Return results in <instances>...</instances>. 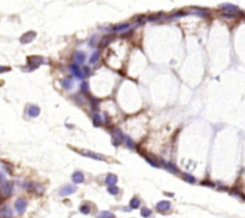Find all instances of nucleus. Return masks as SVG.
Here are the masks:
<instances>
[{
  "instance_id": "473e14b6",
  "label": "nucleus",
  "mask_w": 245,
  "mask_h": 218,
  "mask_svg": "<svg viewBox=\"0 0 245 218\" xmlns=\"http://www.w3.org/2000/svg\"><path fill=\"white\" fill-rule=\"evenodd\" d=\"M183 16H185V13L181 11V12H177V13H173L172 16H170V18L171 19H173V18H179V17H183Z\"/></svg>"
},
{
  "instance_id": "2eb2a0df",
  "label": "nucleus",
  "mask_w": 245,
  "mask_h": 218,
  "mask_svg": "<svg viewBox=\"0 0 245 218\" xmlns=\"http://www.w3.org/2000/svg\"><path fill=\"white\" fill-rule=\"evenodd\" d=\"M117 181H118V177H117L115 175H113V174L107 175V177L105 179V182H106V185H108V186H115Z\"/></svg>"
},
{
  "instance_id": "1a4fd4ad",
  "label": "nucleus",
  "mask_w": 245,
  "mask_h": 218,
  "mask_svg": "<svg viewBox=\"0 0 245 218\" xmlns=\"http://www.w3.org/2000/svg\"><path fill=\"white\" fill-rule=\"evenodd\" d=\"M28 115L30 116V117H36L40 115V108H38L37 106L35 104H31V106H29L28 107Z\"/></svg>"
},
{
  "instance_id": "dca6fc26",
  "label": "nucleus",
  "mask_w": 245,
  "mask_h": 218,
  "mask_svg": "<svg viewBox=\"0 0 245 218\" xmlns=\"http://www.w3.org/2000/svg\"><path fill=\"white\" fill-rule=\"evenodd\" d=\"M113 38H114L113 35H106V36H103L102 40H101V42H100V46H101L102 48H103V47H107V46H108V44L113 41Z\"/></svg>"
},
{
  "instance_id": "c756f323",
  "label": "nucleus",
  "mask_w": 245,
  "mask_h": 218,
  "mask_svg": "<svg viewBox=\"0 0 245 218\" xmlns=\"http://www.w3.org/2000/svg\"><path fill=\"white\" fill-rule=\"evenodd\" d=\"M81 87H82V91H83V94H89V84H88V82L87 81H83L82 82V85H81Z\"/></svg>"
},
{
  "instance_id": "2f4dec72",
  "label": "nucleus",
  "mask_w": 245,
  "mask_h": 218,
  "mask_svg": "<svg viewBox=\"0 0 245 218\" xmlns=\"http://www.w3.org/2000/svg\"><path fill=\"white\" fill-rule=\"evenodd\" d=\"M89 74H90V70H89V67L84 66V67H83V70H82V76H83V78H84V77H88Z\"/></svg>"
},
{
  "instance_id": "20e7f679",
  "label": "nucleus",
  "mask_w": 245,
  "mask_h": 218,
  "mask_svg": "<svg viewBox=\"0 0 245 218\" xmlns=\"http://www.w3.org/2000/svg\"><path fill=\"white\" fill-rule=\"evenodd\" d=\"M36 37V33L35 31H28L25 34H23L19 38V42L22 44H27V43H30L31 41H34V38Z\"/></svg>"
},
{
  "instance_id": "9b49d317",
  "label": "nucleus",
  "mask_w": 245,
  "mask_h": 218,
  "mask_svg": "<svg viewBox=\"0 0 245 218\" xmlns=\"http://www.w3.org/2000/svg\"><path fill=\"white\" fill-rule=\"evenodd\" d=\"M0 218H12V211L10 207L3 206L0 209Z\"/></svg>"
},
{
  "instance_id": "c9c22d12",
  "label": "nucleus",
  "mask_w": 245,
  "mask_h": 218,
  "mask_svg": "<svg viewBox=\"0 0 245 218\" xmlns=\"http://www.w3.org/2000/svg\"><path fill=\"white\" fill-rule=\"evenodd\" d=\"M202 185H208V186H214L211 182H208V181H203L202 182Z\"/></svg>"
},
{
  "instance_id": "b1692460",
  "label": "nucleus",
  "mask_w": 245,
  "mask_h": 218,
  "mask_svg": "<svg viewBox=\"0 0 245 218\" xmlns=\"http://www.w3.org/2000/svg\"><path fill=\"white\" fill-rule=\"evenodd\" d=\"M97 218H114V215L110 211H101L97 215Z\"/></svg>"
},
{
  "instance_id": "7ed1b4c3",
  "label": "nucleus",
  "mask_w": 245,
  "mask_h": 218,
  "mask_svg": "<svg viewBox=\"0 0 245 218\" xmlns=\"http://www.w3.org/2000/svg\"><path fill=\"white\" fill-rule=\"evenodd\" d=\"M27 206H28V203H27V200L24 199V198H18V199L16 200V203H15V209H16V211L19 215L24 213Z\"/></svg>"
},
{
  "instance_id": "a878e982",
  "label": "nucleus",
  "mask_w": 245,
  "mask_h": 218,
  "mask_svg": "<svg viewBox=\"0 0 245 218\" xmlns=\"http://www.w3.org/2000/svg\"><path fill=\"white\" fill-rule=\"evenodd\" d=\"M141 215H142V217H144V218H148V217L151 216V210L148 209V207H142Z\"/></svg>"
},
{
  "instance_id": "c85d7f7f",
  "label": "nucleus",
  "mask_w": 245,
  "mask_h": 218,
  "mask_svg": "<svg viewBox=\"0 0 245 218\" xmlns=\"http://www.w3.org/2000/svg\"><path fill=\"white\" fill-rule=\"evenodd\" d=\"M124 143H125V144H126L127 146H129L130 149H135V147H136V146H135V143L132 142V139H131L130 137H126V135H125V139H124Z\"/></svg>"
},
{
  "instance_id": "f8f14e48",
  "label": "nucleus",
  "mask_w": 245,
  "mask_h": 218,
  "mask_svg": "<svg viewBox=\"0 0 245 218\" xmlns=\"http://www.w3.org/2000/svg\"><path fill=\"white\" fill-rule=\"evenodd\" d=\"M72 181L75 183H82V182H84V174L82 171H75L72 174Z\"/></svg>"
},
{
  "instance_id": "cd10ccee",
  "label": "nucleus",
  "mask_w": 245,
  "mask_h": 218,
  "mask_svg": "<svg viewBox=\"0 0 245 218\" xmlns=\"http://www.w3.org/2000/svg\"><path fill=\"white\" fill-rule=\"evenodd\" d=\"M108 193L112 195H118L119 194V187L117 186H110L108 187Z\"/></svg>"
},
{
  "instance_id": "6e6552de",
  "label": "nucleus",
  "mask_w": 245,
  "mask_h": 218,
  "mask_svg": "<svg viewBox=\"0 0 245 218\" xmlns=\"http://www.w3.org/2000/svg\"><path fill=\"white\" fill-rule=\"evenodd\" d=\"M220 8L223 10L225 12H232V13H236L239 11V7L236 5H232V4H222V5H220Z\"/></svg>"
},
{
  "instance_id": "423d86ee",
  "label": "nucleus",
  "mask_w": 245,
  "mask_h": 218,
  "mask_svg": "<svg viewBox=\"0 0 245 218\" xmlns=\"http://www.w3.org/2000/svg\"><path fill=\"white\" fill-rule=\"evenodd\" d=\"M76 191H77V187H76V186L66 185V186H64V187L60 188L59 195H60V196H67V195H70V194H73Z\"/></svg>"
},
{
  "instance_id": "a211bd4d",
  "label": "nucleus",
  "mask_w": 245,
  "mask_h": 218,
  "mask_svg": "<svg viewBox=\"0 0 245 218\" xmlns=\"http://www.w3.org/2000/svg\"><path fill=\"white\" fill-rule=\"evenodd\" d=\"M112 132H113V134H114V138H117V139L120 140V142H124L125 135L123 134V132L119 130V128H113Z\"/></svg>"
},
{
  "instance_id": "7c9ffc66",
  "label": "nucleus",
  "mask_w": 245,
  "mask_h": 218,
  "mask_svg": "<svg viewBox=\"0 0 245 218\" xmlns=\"http://www.w3.org/2000/svg\"><path fill=\"white\" fill-rule=\"evenodd\" d=\"M144 158H145V161L148 162V163H149L150 165H153L154 168H159V167H160V165H159V163H156V162H155L154 160H150V157H149V156H147V155H144Z\"/></svg>"
},
{
  "instance_id": "ddd939ff",
  "label": "nucleus",
  "mask_w": 245,
  "mask_h": 218,
  "mask_svg": "<svg viewBox=\"0 0 245 218\" xmlns=\"http://www.w3.org/2000/svg\"><path fill=\"white\" fill-rule=\"evenodd\" d=\"M161 163L163 164V167L167 169L168 171H171L172 174H178L179 173V170H178V168L175 167L174 164H172V163H170V162H166V161H161Z\"/></svg>"
},
{
  "instance_id": "4468645a",
  "label": "nucleus",
  "mask_w": 245,
  "mask_h": 218,
  "mask_svg": "<svg viewBox=\"0 0 245 218\" xmlns=\"http://www.w3.org/2000/svg\"><path fill=\"white\" fill-rule=\"evenodd\" d=\"M75 61H76V64L78 66H80L81 64H83L85 61V53H83V52H76L75 53Z\"/></svg>"
},
{
  "instance_id": "aec40b11",
  "label": "nucleus",
  "mask_w": 245,
  "mask_h": 218,
  "mask_svg": "<svg viewBox=\"0 0 245 218\" xmlns=\"http://www.w3.org/2000/svg\"><path fill=\"white\" fill-rule=\"evenodd\" d=\"M140 205H141L140 198L133 196L132 199H131V201H130V207H131V209H133V210H136V209H138V207H140Z\"/></svg>"
},
{
  "instance_id": "e433bc0d",
  "label": "nucleus",
  "mask_w": 245,
  "mask_h": 218,
  "mask_svg": "<svg viewBox=\"0 0 245 218\" xmlns=\"http://www.w3.org/2000/svg\"><path fill=\"white\" fill-rule=\"evenodd\" d=\"M0 182H4V175L0 173Z\"/></svg>"
},
{
  "instance_id": "39448f33",
  "label": "nucleus",
  "mask_w": 245,
  "mask_h": 218,
  "mask_svg": "<svg viewBox=\"0 0 245 218\" xmlns=\"http://www.w3.org/2000/svg\"><path fill=\"white\" fill-rule=\"evenodd\" d=\"M0 190H1L3 194L6 195V196H10L13 192V183L12 182H8V181H4L1 183V187H0Z\"/></svg>"
},
{
  "instance_id": "bb28decb",
  "label": "nucleus",
  "mask_w": 245,
  "mask_h": 218,
  "mask_svg": "<svg viewBox=\"0 0 245 218\" xmlns=\"http://www.w3.org/2000/svg\"><path fill=\"white\" fill-rule=\"evenodd\" d=\"M80 211H81L83 215H89V213H90V206L87 205V204H83V205L80 207Z\"/></svg>"
},
{
  "instance_id": "4be33fe9",
  "label": "nucleus",
  "mask_w": 245,
  "mask_h": 218,
  "mask_svg": "<svg viewBox=\"0 0 245 218\" xmlns=\"http://www.w3.org/2000/svg\"><path fill=\"white\" fill-rule=\"evenodd\" d=\"M93 122H94V125L96 127L100 126V124L102 122V117H101V115L99 113H94V115H93Z\"/></svg>"
},
{
  "instance_id": "f3484780",
  "label": "nucleus",
  "mask_w": 245,
  "mask_h": 218,
  "mask_svg": "<svg viewBox=\"0 0 245 218\" xmlns=\"http://www.w3.org/2000/svg\"><path fill=\"white\" fill-rule=\"evenodd\" d=\"M129 26H130L129 23H123V24H119V25H117V26H113L112 30L115 31V33H121V31L126 30V29H129Z\"/></svg>"
},
{
  "instance_id": "6ab92c4d",
  "label": "nucleus",
  "mask_w": 245,
  "mask_h": 218,
  "mask_svg": "<svg viewBox=\"0 0 245 218\" xmlns=\"http://www.w3.org/2000/svg\"><path fill=\"white\" fill-rule=\"evenodd\" d=\"M100 55H101L100 51H95V52L91 54L90 59H89V64H90V65H94V64H96V62H97V60H99Z\"/></svg>"
},
{
  "instance_id": "412c9836",
  "label": "nucleus",
  "mask_w": 245,
  "mask_h": 218,
  "mask_svg": "<svg viewBox=\"0 0 245 218\" xmlns=\"http://www.w3.org/2000/svg\"><path fill=\"white\" fill-rule=\"evenodd\" d=\"M61 85H63L64 89H66V90H70V89L72 87V85H73V82L71 81V79L66 78V79H63V81H61Z\"/></svg>"
},
{
  "instance_id": "72a5a7b5",
  "label": "nucleus",
  "mask_w": 245,
  "mask_h": 218,
  "mask_svg": "<svg viewBox=\"0 0 245 218\" xmlns=\"http://www.w3.org/2000/svg\"><path fill=\"white\" fill-rule=\"evenodd\" d=\"M11 71V67L8 66H0V73H5V72H8Z\"/></svg>"
},
{
  "instance_id": "9d476101",
  "label": "nucleus",
  "mask_w": 245,
  "mask_h": 218,
  "mask_svg": "<svg viewBox=\"0 0 245 218\" xmlns=\"http://www.w3.org/2000/svg\"><path fill=\"white\" fill-rule=\"evenodd\" d=\"M70 71H71V73L75 76V77H77V78H83V76H82V71L80 70V66H78L77 64H71L70 65Z\"/></svg>"
},
{
  "instance_id": "f257e3e1",
  "label": "nucleus",
  "mask_w": 245,
  "mask_h": 218,
  "mask_svg": "<svg viewBox=\"0 0 245 218\" xmlns=\"http://www.w3.org/2000/svg\"><path fill=\"white\" fill-rule=\"evenodd\" d=\"M27 61H28V62H27V64H28V67L23 68V71H28V72L35 70V68H37L41 64H46V62H47L46 59H43V58H41V56H36V55H34V56H29V58L27 59Z\"/></svg>"
},
{
  "instance_id": "f704fd0d",
  "label": "nucleus",
  "mask_w": 245,
  "mask_h": 218,
  "mask_svg": "<svg viewBox=\"0 0 245 218\" xmlns=\"http://www.w3.org/2000/svg\"><path fill=\"white\" fill-rule=\"evenodd\" d=\"M222 16L226 17V18H234V17H236V13H232V12H223Z\"/></svg>"
},
{
  "instance_id": "f03ea898",
  "label": "nucleus",
  "mask_w": 245,
  "mask_h": 218,
  "mask_svg": "<svg viewBox=\"0 0 245 218\" xmlns=\"http://www.w3.org/2000/svg\"><path fill=\"white\" fill-rule=\"evenodd\" d=\"M78 152H80L82 156H84V157L91 158V160H96V161H105L106 160L105 156L99 155V153H96V152H93L90 150H78Z\"/></svg>"
},
{
  "instance_id": "393cba45",
  "label": "nucleus",
  "mask_w": 245,
  "mask_h": 218,
  "mask_svg": "<svg viewBox=\"0 0 245 218\" xmlns=\"http://www.w3.org/2000/svg\"><path fill=\"white\" fill-rule=\"evenodd\" d=\"M183 179L186 181V182H190V183H195L196 182V179L192 176V175H190V174H188V173H184L183 174Z\"/></svg>"
},
{
  "instance_id": "0eeeda50",
  "label": "nucleus",
  "mask_w": 245,
  "mask_h": 218,
  "mask_svg": "<svg viewBox=\"0 0 245 218\" xmlns=\"http://www.w3.org/2000/svg\"><path fill=\"white\" fill-rule=\"evenodd\" d=\"M156 210L160 212H167L171 210V203L167 200H162L156 204Z\"/></svg>"
},
{
  "instance_id": "5701e85b",
  "label": "nucleus",
  "mask_w": 245,
  "mask_h": 218,
  "mask_svg": "<svg viewBox=\"0 0 245 218\" xmlns=\"http://www.w3.org/2000/svg\"><path fill=\"white\" fill-rule=\"evenodd\" d=\"M192 11L196 16H207L208 15V11L207 10H204V8H197V7H195L192 8Z\"/></svg>"
}]
</instances>
